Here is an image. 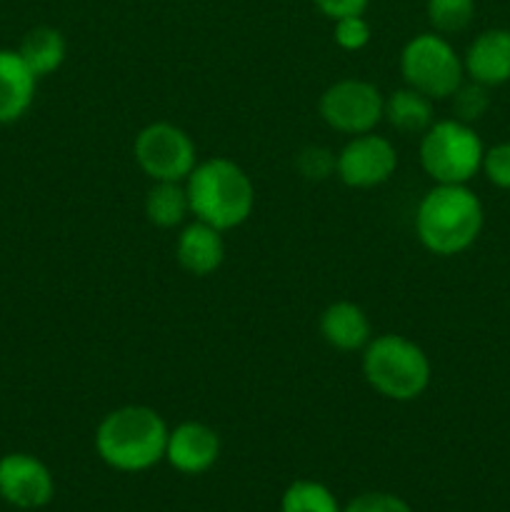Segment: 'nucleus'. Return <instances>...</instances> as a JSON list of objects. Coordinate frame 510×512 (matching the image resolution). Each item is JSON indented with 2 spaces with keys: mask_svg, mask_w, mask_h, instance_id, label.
Listing matches in <instances>:
<instances>
[{
  "mask_svg": "<svg viewBox=\"0 0 510 512\" xmlns=\"http://www.w3.org/2000/svg\"><path fill=\"white\" fill-rule=\"evenodd\" d=\"M168 423L148 405H123L103 415L95 428V453L118 473H145L165 460Z\"/></svg>",
  "mask_w": 510,
  "mask_h": 512,
  "instance_id": "nucleus-1",
  "label": "nucleus"
},
{
  "mask_svg": "<svg viewBox=\"0 0 510 512\" xmlns=\"http://www.w3.org/2000/svg\"><path fill=\"white\" fill-rule=\"evenodd\" d=\"M483 223V203L468 185L435 183L415 210V235L438 258H453L473 248Z\"/></svg>",
  "mask_w": 510,
  "mask_h": 512,
  "instance_id": "nucleus-2",
  "label": "nucleus"
},
{
  "mask_svg": "<svg viewBox=\"0 0 510 512\" xmlns=\"http://www.w3.org/2000/svg\"><path fill=\"white\" fill-rule=\"evenodd\" d=\"M190 215L200 223L228 230L248 223L255 210V185L235 160L225 155L198 160L193 173L185 178Z\"/></svg>",
  "mask_w": 510,
  "mask_h": 512,
  "instance_id": "nucleus-3",
  "label": "nucleus"
},
{
  "mask_svg": "<svg viewBox=\"0 0 510 512\" xmlns=\"http://www.w3.org/2000/svg\"><path fill=\"white\" fill-rule=\"evenodd\" d=\"M363 378L380 398L413 403L433 380L428 353L400 333L373 335L363 348Z\"/></svg>",
  "mask_w": 510,
  "mask_h": 512,
  "instance_id": "nucleus-4",
  "label": "nucleus"
},
{
  "mask_svg": "<svg viewBox=\"0 0 510 512\" xmlns=\"http://www.w3.org/2000/svg\"><path fill=\"white\" fill-rule=\"evenodd\" d=\"M483 155L480 135L458 118L435 120L420 135V168L438 185H468L483 168Z\"/></svg>",
  "mask_w": 510,
  "mask_h": 512,
  "instance_id": "nucleus-5",
  "label": "nucleus"
},
{
  "mask_svg": "<svg viewBox=\"0 0 510 512\" xmlns=\"http://www.w3.org/2000/svg\"><path fill=\"white\" fill-rule=\"evenodd\" d=\"M400 75L408 88L430 100H448L465 80L463 58L445 35L418 33L400 50Z\"/></svg>",
  "mask_w": 510,
  "mask_h": 512,
  "instance_id": "nucleus-6",
  "label": "nucleus"
},
{
  "mask_svg": "<svg viewBox=\"0 0 510 512\" xmlns=\"http://www.w3.org/2000/svg\"><path fill=\"white\" fill-rule=\"evenodd\" d=\"M133 158L135 165L153 183H160V180L185 183V178L198 165V148L180 125L168 123V120H155V123L140 128V133L135 135Z\"/></svg>",
  "mask_w": 510,
  "mask_h": 512,
  "instance_id": "nucleus-7",
  "label": "nucleus"
},
{
  "mask_svg": "<svg viewBox=\"0 0 510 512\" xmlns=\"http://www.w3.org/2000/svg\"><path fill=\"white\" fill-rule=\"evenodd\" d=\"M385 95L370 80L343 78L330 83L318 98V113L335 133L348 138L373 133L383 123Z\"/></svg>",
  "mask_w": 510,
  "mask_h": 512,
  "instance_id": "nucleus-8",
  "label": "nucleus"
},
{
  "mask_svg": "<svg viewBox=\"0 0 510 512\" xmlns=\"http://www.w3.org/2000/svg\"><path fill=\"white\" fill-rule=\"evenodd\" d=\"M398 170V150L385 135L363 133L353 135L335 160V175L353 190H370L388 183Z\"/></svg>",
  "mask_w": 510,
  "mask_h": 512,
  "instance_id": "nucleus-9",
  "label": "nucleus"
},
{
  "mask_svg": "<svg viewBox=\"0 0 510 512\" xmlns=\"http://www.w3.org/2000/svg\"><path fill=\"white\" fill-rule=\"evenodd\" d=\"M55 478L48 465L30 453L0 458V498L18 510H40L53 500Z\"/></svg>",
  "mask_w": 510,
  "mask_h": 512,
  "instance_id": "nucleus-10",
  "label": "nucleus"
},
{
  "mask_svg": "<svg viewBox=\"0 0 510 512\" xmlns=\"http://www.w3.org/2000/svg\"><path fill=\"white\" fill-rule=\"evenodd\" d=\"M220 435L200 420H183L170 428L165 463L180 475H203L218 463Z\"/></svg>",
  "mask_w": 510,
  "mask_h": 512,
  "instance_id": "nucleus-11",
  "label": "nucleus"
},
{
  "mask_svg": "<svg viewBox=\"0 0 510 512\" xmlns=\"http://www.w3.org/2000/svg\"><path fill=\"white\" fill-rule=\"evenodd\" d=\"M463 68L465 78L485 88L510 83V30L490 28L475 35L463 55Z\"/></svg>",
  "mask_w": 510,
  "mask_h": 512,
  "instance_id": "nucleus-12",
  "label": "nucleus"
},
{
  "mask_svg": "<svg viewBox=\"0 0 510 512\" xmlns=\"http://www.w3.org/2000/svg\"><path fill=\"white\" fill-rule=\"evenodd\" d=\"M175 260L193 278L218 273L225 260L223 230L193 218V223L183 225L175 238Z\"/></svg>",
  "mask_w": 510,
  "mask_h": 512,
  "instance_id": "nucleus-13",
  "label": "nucleus"
},
{
  "mask_svg": "<svg viewBox=\"0 0 510 512\" xmlns=\"http://www.w3.org/2000/svg\"><path fill=\"white\" fill-rule=\"evenodd\" d=\"M320 338L340 353H363L373 340V325L368 313L353 300H335L318 318Z\"/></svg>",
  "mask_w": 510,
  "mask_h": 512,
  "instance_id": "nucleus-14",
  "label": "nucleus"
},
{
  "mask_svg": "<svg viewBox=\"0 0 510 512\" xmlns=\"http://www.w3.org/2000/svg\"><path fill=\"white\" fill-rule=\"evenodd\" d=\"M38 78L18 50H0V125L18 123L30 110Z\"/></svg>",
  "mask_w": 510,
  "mask_h": 512,
  "instance_id": "nucleus-15",
  "label": "nucleus"
},
{
  "mask_svg": "<svg viewBox=\"0 0 510 512\" xmlns=\"http://www.w3.org/2000/svg\"><path fill=\"white\" fill-rule=\"evenodd\" d=\"M383 120L390 125V128L398 130V133L418 135L420 138V135L435 123L433 100H430L428 95L418 93L415 88L403 85V88L385 95Z\"/></svg>",
  "mask_w": 510,
  "mask_h": 512,
  "instance_id": "nucleus-16",
  "label": "nucleus"
},
{
  "mask_svg": "<svg viewBox=\"0 0 510 512\" xmlns=\"http://www.w3.org/2000/svg\"><path fill=\"white\" fill-rule=\"evenodd\" d=\"M18 53L28 63V68L33 70L35 78L40 80L60 70V65L65 63V55H68V43H65L63 33L58 28L38 25V28L28 30L23 35Z\"/></svg>",
  "mask_w": 510,
  "mask_h": 512,
  "instance_id": "nucleus-17",
  "label": "nucleus"
},
{
  "mask_svg": "<svg viewBox=\"0 0 510 512\" xmlns=\"http://www.w3.org/2000/svg\"><path fill=\"white\" fill-rule=\"evenodd\" d=\"M190 203L185 183H173V180H160L145 193V218L155 228H180L188 220Z\"/></svg>",
  "mask_w": 510,
  "mask_h": 512,
  "instance_id": "nucleus-18",
  "label": "nucleus"
},
{
  "mask_svg": "<svg viewBox=\"0 0 510 512\" xmlns=\"http://www.w3.org/2000/svg\"><path fill=\"white\" fill-rule=\"evenodd\" d=\"M280 512H343V505L338 503L328 485L300 478L283 490Z\"/></svg>",
  "mask_w": 510,
  "mask_h": 512,
  "instance_id": "nucleus-19",
  "label": "nucleus"
},
{
  "mask_svg": "<svg viewBox=\"0 0 510 512\" xmlns=\"http://www.w3.org/2000/svg\"><path fill=\"white\" fill-rule=\"evenodd\" d=\"M425 13L435 33H463L475 18V0H425Z\"/></svg>",
  "mask_w": 510,
  "mask_h": 512,
  "instance_id": "nucleus-20",
  "label": "nucleus"
},
{
  "mask_svg": "<svg viewBox=\"0 0 510 512\" xmlns=\"http://www.w3.org/2000/svg\"><path fill=\"white\" fill-rule=\"evenodd\" d=\"M450 103H453V118L463 120V123L473 125L475 120L483 118L490 108V95L488 88L475 80H463L460 88L450 95Z\"/></svg>",
  "mask_w": 510,
  "mask_h": 512,
  "instance_id": "nucleus-21",
  "label": "nucleus"
},
{
  "mask_svg": "<svg viewBox=\"0 0 510 512\" xmlns=\"http://www.w3.org/2000/svg\"><path fill=\"white\" fill-rule=\"evenodd\" d=\"M335 160H338V153H333L325 145H308L295 155V168L305 180L323 183L335 175Z\"/></svg>",
  "mask_w": 510,
  "mask_h": 512,
  "instance_id": "nucleus-22",
  "label": "nucleus"
},
{
  "mask_svg": "<svg viewBox=\"0 0 510 512\" xmlns=\"http://www.w3.org/2000/svg\"><path fill=\"white\" fill-rule=\"evenodd\" d=\"M370 38L373 33H370V23L365 20V15H348V18L333 23V40L340 50L358 53L370 43Z\"/></svg>",
  "mask_w": 510,
  "mask_h": 512,
  "instance_id": "nucleus-23",
  "label": "nucleus"
},
{
  "mask_svg": "<svg viewBox=\"0 0 510 512\" xmlns=\"http://www.w3.org/2000/svg\"><path fill=\"white\" fill-rule=\"evenodd\" d=\"M343 512H413V508L400 495L373 490L355 495L348 505H343Z\"/></svg>",
  "mask_w": 510,
  "mask_h": 512,
  "instance_id": "nucleus-24",
  "label": "nucleus"
},
{
  "mask_svg": "<svg viewBox=\"0 0 510 512\" xmlns=\"http://www.w3.org/2000/svg\"><path fill=\"white\" fill-rule=\"evenodd\" d=\"M480 170L495 188L510 190V143H498L485 150Z\"/></svg>",
  "mask_w": 510,
  "mask_h": 512,
  "instance_id": "nucleus-25",
  "label": "nucleus"
},
{
  "mask_svg": "<svg viewBox=\"0 0 510 512\" xmlns=\"http://www.w3.org/2000/svg\"><path fill=\"white\" fill-rule=\"evenodd\" d=\"M370 0H313L315 8L328 20L348 18V15H365Z\"/></svg>",
  "mask_w": 510,
  "mask_h": 512,
  "instance_id": "nucleus-26",
  "label": "nucleus"
}]
</instances>
